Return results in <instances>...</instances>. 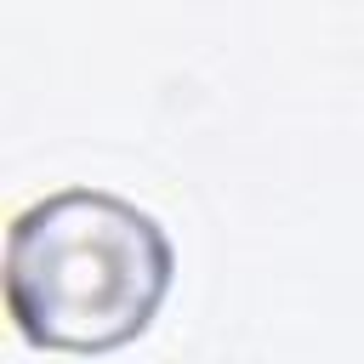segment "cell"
<instances>
[{
	"label": "cell",
	"instance_id": "6da1fadb",
	"mask_svg": "<svg viewBox=\"0 0 364 364\" xmlns=\"http://www.w3.org/2000/svg\"><path fill=\"white\" fill-rule=\"evenodd\" d=\"M165 290V239L131 205L63 193L34 205L6 256L11 318L40 347L97 353L136 336Z\"/></svg>",
	"mask_w": 364,
	"mask_h": 364
}]
</instances>
